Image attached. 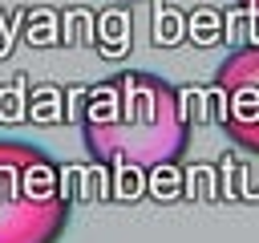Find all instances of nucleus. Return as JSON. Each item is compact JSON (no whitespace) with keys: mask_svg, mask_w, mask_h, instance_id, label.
I'll list each match as a JSON object with an SVG mask.
<instances>
[{"mask_svg":"<svg viewBox=\"0 0 259 243\" xmlns=\"http://www.w3.org/2000/svg\"><path fill=\"white\" fill-rule=\"evenodd\" d=\"M81 142L97 166L158 170L182 162L190 146L186 97L150 69H117L89 85L81 105Z\"/></svg>","mask_w":259,"mask_h":243,"instance_id":"obj_1","label":"nucleus"},{"mask_svg":"<svg viewBox=\"0 0 259 243\" xmlns=\"http://www.w3.org/2000/svg\"><path fill=\"white\" fill-rule=\"evenodd\" d=\"M69 190L61 162L24 138H0V243H61Z\"/></svg>","mask_w":259,"mask_h":243,"instance_id":"obj_2","label":"nucleus"},{"mask_svg":"<svg viewBox=\"0 0 259 243\" xmlns=\"http://www.w3.org/2000/svg\"><path fill=\"white\" fill-rule=\"evenodd\" d=\"M210 93H214L223 134L239 150L259 154V45L227 53L214 65Z\"/></svg>","mask_w":259,"mask_h":243,"instance_id":"obj_3","label":"nucleus"},{"mask_svg":"<svg viewBox=\"0 0 259 243\" xmlns=\"http://www.w3.org/2000/svg\"><path fill=\"white\" fill-rule=\"evenodd\" d=\"M239 4H247V8H255V12H259V0H239Z\"/></svg>","mask_w":259,"mask_h":243,"instance_id":"obj_4","label":"nucleus"},{"mask_svg":"<svg viewBox=\"0 0 259 243\" xmlns=\"http://www.w3.org/2000/svg\"><path fill=\"white\" fill-rule=\"evenodd\" d=\"M113 4H142V0H113Z\"/></svg>","mask_w":259,"mask_h":243,"instance_id":"obj_5","label":"nucleus"}]
</instances>
